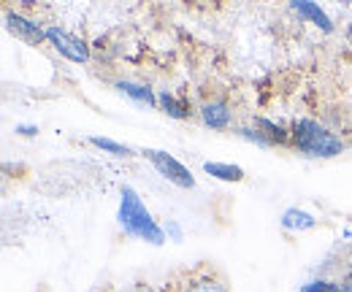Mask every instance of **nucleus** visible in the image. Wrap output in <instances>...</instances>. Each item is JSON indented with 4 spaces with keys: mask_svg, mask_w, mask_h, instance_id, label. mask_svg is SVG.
<instances>
[{
    "mask_svg": "<svg viewBox=\"0 0 352 292\" xmlns=\"http://www.w3.org/2000/svg\"><path fill=\"white\" fill-rule=\"evenodd\" d=\"M117 219H120V227L133 238H141V241H146L152 247H163L166 244V230L152 219V214L144 206V201L138 198V192L128 184L120 190Z\"/></svg>",
    "mask_w": 352,
    "mask_h": 292,
    "instance_id": "1",
    "label": "nucleus"
},
{
    "mask_svg": "<svg viewBox=\"0 0 352 292\" xmlns=\"http://www.w3.org/2000/svg\"><path fill=\"white\" fill-rule=\"evenodd\" d=\"M290 144L298 152H304L309 157H320V160L339 157L344 152V141L336 133H331L322 122L309 120V117H301V120L293 122V127H290Z\"/></svg>",
    "mask_w": 352,
    "mask_h": 292,
    "instance_id": "2",
    "label": "nucleus"
},
{
    "mask_svg": "<svg viewBox=\"0 0 352 292\" xmlns=\"http://www.w3.org/2000/svg\"><path fill=\"white\" fill-rule=\"evenodd\" d=\"M166 292H230V284L220 271L209 265H198L192 271L179 273Z\"/></svg>",
    "mask_w": 352,
    "mask_h": 292,
    "instance_id": "3",
    "label": "nucleus"
},
{
    "mask_svg": "<svg viewBox=\"0 0 352 292\" xmlns=\"http://www.w3.org/2000/svg\"><path fill=\"white\" fill-rule=\"evenodd\" d=\"M141 155H144V157H146V160L155 166V170H157V173H160L166 181H171V184L182 187V190H192V187H195L192 173L187 170V166H182L174 155L160 152V149H144Z\"/></svg>",
    "mask_w": 352,
    "mask_h": 292,
    "instance_id": "4",
    "label": "nucleus"
},
{
    "mask_svg": "<svg viewBox=\"0 0 352 292\" xmlns=\"http://www.w3.org/2000/svg\"><path fill=\"white\" fill-rule=\"evenodd\" d=\"M46 41L52 43L63 57H68L71 63H89V46L82 38L65 33L63 27H49L46 30Z\"/></svg>",
    "mask_w": 352,
    "mask_h": 292,
    "instance_id": "5",
    "label": "nucleus"
},
{
    "mask_svg": "<svg viewBox=\"0 0 352 292\" xmlns=\"http://www.w3.org/2000/svg\"><path fill=\"white\" fill-rule=\"evenodd\" d=\"M6 27L19 38V41L30 43V46H41L46 41V30H41L33 19L16 14V11H6Z\"/></svg>",
    "mask_w": 352,
    "mask_h": 292,
    "instance_id": "6",
    "label": "nucleus"
},
{
    "mask_svg": "<svg viewBox=\"0 0 352 292\" xmlns=\"http://www.w3.org/2000/svg\"><path fill=\"white\" fill-rule=\"evenodd\" d=\"M201 120H204V125L212 127V130H225V127H230V120H233L230 103H228L225 98L206 100V103L201 106Z\"/></svg>",
    "mask_w": 352,
    "mask_h": 292,
    "instance_id": "7",
    "label": "nucleus"
},
{
    "mask_svg": "<svg viewBox=\"0 0 352 292\" xmlns=\"http://www.w3.org/2000/svg\"><path fill=\"white\" fill-rule=\"evenodd\" d=\"M293 8H296L301 16H307L309 22H314L322 33H331V30H333V22L328 19V14H325L320 5H314V3H309V0H296Z\"/></svg>",
    "mask_w": 352,
    "mask_h": 292,
    "instance_id": "8",
    "label": "nucleus"
},
{
    "mask_svg": "<svg viewBox=\"0 0 352 292\" xmlns=\"http://www.w3.org/2000/svg\"><path fill=\"white\" fill-rule=\"evenodd\" d=\"M117 89H120L122 95L133 98L135 103H144V106H149V109H155V106H157V98H155V92H152L146 84H135V82L122 79V82H117Z\"/></svg>",
    "mask_w": 352,
    "mask_h": 292,
    "instance_id": "9",
    "label": "nucleus"
},
{
    "mask_svg": "<svg viewBox=\"0 0 352 292\" xmlns=\"http://www.w3.org/2000/svg\"><path fill=\"white\" fill-rule=\"evenodd\" d=\"M282 227L285 230H311V227H317V219L304 209H287L282 214Z\"/></svg>",
    "mask_w": 352,
    "mask_h": 292,
    "instance_id": "10",
    "label": "nucleus"
},
{
    "mask_svg": "<svg viewBox=\"0 0 352 292\" xmlns=\"http://www.w3.org/2000/svg\"><path fill=\"white\" fill-rule=\"evenodd\" d=\"M255 125H258V130L268 138L271 146H274V144H276V146L290 144V130H285L282 125H276V122H271V120H265V117H258Z\"/></svg>",
    "mask_w": 352,
    "mask_h": 292,
    "instance_id": "11",
    "label": "nucleus"
},
{
    "mask_svg": "<svg viewBox=\"0 0 352 292\" xmlns=\"http://www.w3.org/2000/svg\"><path fill=\"white\" fill-rule=\"evenodd\" d=\"M204 170L220 181H233V184L244 181V170L239 166H230V163H204Z\"/></svg>",
    "mask_w": 352,
    "mask_h": 292,
    "instance_id": "12",
    "label": "nucleus"
},
{
    "mask_svg": "<svg viewBox=\"0 0 352 292\" xmlns=\"http://www.w3.org/2000/svg\"><path fill=\"white\" fill-rule=\"evenodd\" d=\"M157 103H160V109H163L168 117H174V120H187V117L192 114V111H190V106H187L182 98L171 95V92H160Z\"/></svg>",
    "mask_w": 352,
    "mask_h": 292,
    "instance_id": "13",
    "label": "nucleus"
},
{
    "mask_svg": "<svg viewBox=\"0 0 352 292\" xmlns=\"http://www.w3.org/2000/svg\"><path fill=\"white\" fill-rule=\"evenodd\" d=\"M89 144H92V146H98V149H103V152H109V155H114V157H133L131 146H125V144H117V141H111V138L89 135Z\"/></svg>",
    "mask_w": 352,
    "mask_h": 292,
    "instance_id": "14",
    "label": "nucleus"
},
{
    "mask_svg": "<svg viewBox=\"0 0 352 292\" xmlns=\"http://www.w3.org/2000/svg\"><path fill=\"white\" fill-rule=\"evenodd\" d=\"M304 292H344L342 290V284H336V282H325V279H317V282H309Z\"/></svg>",
    "mask_w": 352,
    "mask_h": 292,
    "instance_id": "15",
    "label": "nucleus"
},
{
    "mask_svg": "<svg viewBox=\"0 0 352 292\" xmlns=\"http://www.w3.org/2000/svg\"><path fill=\"white\" fill-rule=\"evenodd\" d=\"M236 133H239L241 138H247V141H255V144H261V146H271V144H268V138H265V135L261 133V130H258V127H239Z\"/></svg>",
    "mask_w": 352,
    "mask_h": 292,
    "instance_id": "16",
    "label": "nucleus"
},
{
    "mask_svg": "<svg viewBox=\"0 0 352 292\" xmlns=\"http://www.w3.org/2000/svg\"><path fill=\"white\" fill-rule=\"evenodd\" d=\"M163 230H166V236L171 233V236H174L176 241L182 238V230H179V225H176V222H166V227H163Z\"/></svg>",
    "mask_w": 352,
    "mask_h": 292,
    "instance_id": "17",
    "label": "nucleus"
},
{
    "mask_svg": "<svg viewBox=\"0 0 352 292\" xmlns=\"http://www.w3.org/2000/svg\"><path fill=\"white\" fill-rule=\"evenodd\" d=\"M125 292H157V290H152V287H146V284H133V287H128Z\"/></svg>",
    "mask_w": 352,
    "mask_h": 292,
    "instance_id": "18",
    "label": "nucleus"
},
{
    "mask_svg": "<svg viewBox=\"0 0 352 292\" xmlns=\"http://www.w3.org/2000/svg\"><path fill=\"white\" fill-rule=\"evenodd\" d=\"M19 133H22V135H33V133H38V127H28V125H19Z\"/></svg>",
    "mask_w": 352,
    "mask_h": 292,
    "instance_id": "19",
    "label": "nucleus"
},
{
    "mask_svg": "<svg viewBox=\"0 0 352 292\" xmlns=\"http://www.w3.org/2000/svg\"><path fill=\"white\" fill-rule=\"evenodd\" d=\"M342 290H344V292H352V273H350V276H347V279H344V284H342Z\"/></svg>",
    "mask_w": 352,
    "mask_h": 292,
    "instance_id": "20",
    "label": "nucleus"
}]
</instances>
